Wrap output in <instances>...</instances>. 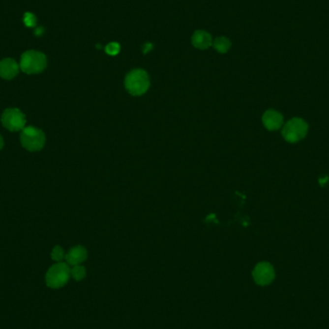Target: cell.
Returning <instances> with one entry per match:
<instances>
[{
  "mask_svg": "<svg viewBox=\"0 0 329 329\" xmlns=\"http://www.w3.org/2000/svg\"><path fill=\"white\" fill-rule=\"evenodd\" d=\"M88 253L84 246L82 245H76L72 247L66 254V263L71 266H76L83 263L87 259Z\"/></svg>",
  "mask_w": 329,
  "mask_h": 329,
  "instance_id": "9c48e42d",
  "label": "cell"
},
{
  "mask_svg": "<svg viewBox=\"0 0 329 329\" xmlns=\"http://www.w3.org/2000/svg\"><path fill=\"white\" fill-rule=\"evenodd\" d=\"M70 276V269L68 264L58 262L47 270L45 275V282L48 287L59 289L66 285Z\"/></svg>",
  "mask_w": 329,
  "mask_h": 329,
  "instance_id": "277c9868",
  "label": "cell"
},
{
  "mask_svg": "<svg viewBox=\"0 0 329 329\" xmlns=\"http://www.w3.org/2000/svg\"><path fill=\"white\" fill-rule=\"evenodd\" d=\"M21 143L22 147L28 151H40L45 145V135L37 127L32 125L25 126L21 132Z\"/></svg>",
  "mask_w": 329,
  "mask_h": 329,
  "instance_id": "3957f363",
  "label": "cell"
},
{
  "mask_svg": "<svg viewBox=\"0 0 329 329\" xmlns=\"http://www.w3.org/2000/svg\"><path fill=\"white\" fill-rule=\"evenodd\" d=\"M150 76L144 69L130 71L124 81L125 88L132 95H142L150 88Z\"/></svg>",
  "mask_w": 329,
  "mask_h": 329,
  "instance_id": "7a4b0ae2",
  "label": "cell"
},
{
  "mask_svg": "<svg viewBox=\"0 0 329 329\" xmlns=\"http://www.w3.org/2000/svg\"><path fill=\"white\" fill-rule=\"evenodd\" d=\"M66 255H65V252L63 250V248L59 245H56L53 249H52V252H51V258L56 261V262H62L64 259H65Z\"/></svg>",
  "mask_w": 329,
  "mask_h": 329,
  "instance_id": "5bb4252c",
  "label": "cell"
},
{
  "mask_svg": "<svg viewBox=\"0 0 329 329\" xmlns=\"http://www.w3.org/2000/svg\"><path fill=\"white\" fill-rule=\"evenodd\" d=\"M120 50V45L118 43H110L105 47L106 53L111 56H116L117 54H119Z\"/></svg>",
  "mask_w": 329,
  "mask_h": 329,
  "instance_id": "9a60e30c",
  "label": "cell"
},
{
  "mask_svg": "<svg viewBox=\"0 0 329 329\" xmlns=\"http://www.w3.org/2000/svg\"><path fill=\"white\" fill-rule=\"evenodd\" d=\"M1 122L9 131H22L26 124V118L21 110L8 108L4 110L1 115Z\"/></svg>",
  "mask_w": 329,
  "mask_h": 329,
  "instance_id": "5b68a950",
  "label": "cell"
},
{
  "mask_svg": "<svg viewBox=\"0 0 329 329\" xmlns=\"http://www.w3.org/2000/svg\"><path fill=\"white\" fill-rule=\"evenodd\" d=\"M20 69V64L12 58H5L0 61V77L5 80L15 78L19 74Z\"/></svg>",
  "mask_w": 329,
  "mask_h": 329,
  "instance_id": "ba28073f",
  "label": "cell"
},
{
  "mask_svg": "<svg viewBox=\"0 0 329 329\" xmlns=\"http://www.w3.org/2000/svg\"><path fill=\"white\" fill-rule=\"evenodd\" d=\"M252 275L258 285H269L274 279V269L270 264L262 262L255 267Z\"/></svg>",
  "mask_w": 329,
  "mask_h": 329,
  "instance_id": "52a82bcc",
  "label": "cell"
},
{
  "mask_svg": "<svg viewBox=\"0 0 329 329\" xmlns=\"http://www.w3.org/2000/svg\"><path fill=\"white\" fill-rule=\"evenodd\" d=\"M263 123L269 130H276L282 125L283 119L276 111L269 110L264 114Z\"/></svg>",
  "mask_w": 329,
  "mask_h": 329,
  "instance_id": "30bf717a",
  "label": "cell"
},
{
  "mask_svg": "<svg viewBox=\"0 0 329 329\" xmlns=\"http://www.w3.org/2000/svg\"><path fill=\"white\" fill-rule=\"evenodd\" d=\"M43 33H44V29H43L42 27H39V28H37V29H36V31H35V34H36V35H38V36H41Z\"/></svg>",
  "mask_w": 329,
  "mask_h": 329,
  "instance_id": "ac0fdd59",
  "label": "cell"
},
{
  "mask_svg": "<svg viewBox=\"0 0 329 329\" xmlns=\"http://www.w3.org/2000/svg\"><path fill=\"white\" fill-rule=\"evenodd\" d=\"M307 132V124L300 119H293L283 128V137L290 143H296L302 139Z\"/></svg>",
  "mask_w": 329,
  "mask_h": 329,
  "instance_id": "8992f818",
  "label": "cell"
},
{
  "mask_svg": "<svg viewBox=\"0 0 329 329\" xmlns=\"http://www.w3.org/2000/svg\"><path fill=\"white\" fill-rule=\"evenodd\" d=\"M70 275L76 281H80V280L84 279L85 276H86V269L81 265L73 266V268L70 269Z\"/></svg>",
  "mask_w": 329,
  "mask_h": 329,
  "instance_id": "4fadbf2b",
  "label": "cell"
},
{
  "mask_svg": "<svg viewBox=\"0 0 329 329\" xmlns=\"http://www.w3.org/2000/svg\"><path fill=\"white\" fill-rule=\"evenodd\" d=\"M153 48V45H152V44H150V43H148V44H145V46H144V53H148V52H150V51H151V49Z\"/></svg>",
  "mask_w": 329,
  "mask_h": 329,
  "instance_id": "e0dca14e",
  "label": "cell"
},
{
  "mask_svg": "<svg viewBox=\"0 0 329 329\" xmlns=\"http://www.w3.org/2000/svg\"><path fill=\"white\" fill-rule=\"evenodd\" d=\"M23 22L27 27H34L37 24V18L32 13H26L23 17Z\"/></svg>",
  "mask_w": 329,
  "mask_h": 329,
  "instance_id": "2e32d148",
  "label": "cell"
},
{
  "mask_svg": "<svg viewBox=\"0 0 329 329\" xmlns=\"http://www.w3.org/2000/svg\"><path fill=\"white\" fill-rule=\"evenodd\" d=\"M192 43L195 47L198 49H207L210 47L213 42H212V36L203 30H198L194 33L192 37Z\"/></svg>",
  "mask_w": 329,
  "mask_h": 329,
  "instance_id": "8fae6325",
  "label": "cell"
},
{
  "mask_svg": "<svg viewBox=\"0 0 329 329\" xmlns=\"http://www.w3.org/2000/svg\"><path fill=\"white\" fill-rule=\"evenodd\" d=\"M4 148V140H3V137L0 135V150Z\"/></svg>",
  "mask_w": 329,
  "mask_h": 329,
  "instance_id": "d6986e66",
  "label": "cell"
},
{
  "mask_svg": "<svg viewBox=\"0 0 329 329\" xmlns=\"http://www.w3.org/2000/svg\"><path fill=\"white\" fill-rule=\"evenodd\" d=\"M213 46L219 53H226L231 46V43L225 37H219L213 42Z\"/></svg>",
  "mask_w": 329,
  "mask_h": 329,
  "instance_id": "7c38bea8",
  "label": "cell"
},
{
  "mask_svg": "<svg viewBox=\"0 0 329 329\" xmlns=\"http://www.w3.org/2000/svg\"><path fill=\"white\" fill-rule=\"evenodd\" d=\"M47 65L46 56L37 50L25 51L21 57L20 67L26 74H38L43 72Z\"/></svg>",
  "mask_w": 329,
  "mask_h": 329,
  "instance_id": "6da1fadb",
  "label": "cell"
}]
</instances>
